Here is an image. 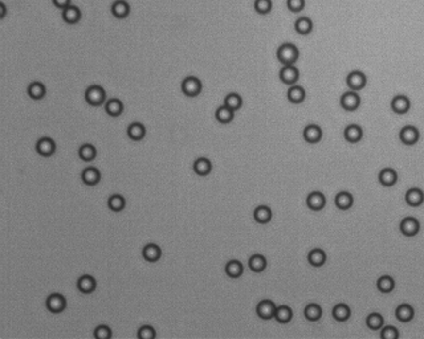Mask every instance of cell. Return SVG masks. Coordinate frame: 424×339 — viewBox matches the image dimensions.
<instances>
[{
  "label": "cell",
  "mask_w": 424,
  "mask_h": 339,
  "mask_svg": "<svg viewBox=\"0 0 424 339\" xmlns=\"http://www.w3.org/2000/svg\"><path fill=\"white\" fill-rule=\"evenodd\" d=\"M254 219L260 224H267L272 220V209L267 205H258L254 211Z\"/></svg>",
  "instance_id": "obj_33"
},
{
  "label": "cell",
  "mask_w": 424,
  "mask_h": 339,
  "mask_svg": "<svg viewBox=\"0 0 424 339\" xmlns=\"http://www.w3.org/2000/svg\"><path fill=\"white\" fill-rule=\"evenodd\" d=\"M406 203L408 204L409 207H420L424 202V194L423 191L419 188H409L406 192Z\"/></svg>",
  "instance_id": "obj_20"
},
{
  "label": "cell",
  "mask_w": 424,
  "mask_h": 339,
  "mask_svg": "<svg viewBox=\"0 0 424 339\" xmlns=\"http://www.w3.org/2000/svg\"><path fill=\"white\" fill-rule=\"evenodd\" d=\"M53 1V4L56 8H59V10H65L67 7H69V5L72 4V0H52Z\"/></svg>",
  "instance_id": "obj_49"
},
{
  "label": "cell",
  "mask_w": 424,
  "mask_h": 339,
  "mask_svg": "<svg viewBox=\"0 0 424 339\" xmlns=\"http://www.w3.org/2000/svg\"><path fill=\"white\" fill-rule=\"evenodd\" d=\"M249 269L254 273H261V271H265L267 268V260L265 257L261 256V254H254L251 256V258L248 260Z\"/></svg>",
  "instance_id": "obj_36"
},
{
  "label": "cell",
  "mask_w": 424,
  "mask_h": 339,
  "mask_svg": "<svg viewBox=\"0 0 424 339\" xmlns=\"http://www.w3.org/2000/svg\"><path fill=\"white\" fill-rule=\"evenodd\" d=\"M383 317L379 314V313H371V314L367 315L366 318V325L369 326V329L371 330H379L383 327Z\"/></svg>",
  "instance_id": "obj_43"
},
{
  "label": "cell",
  "mask_w": 424,
  "mask_h": 339,
  "mask_svg": "<svg viewBox=\"0 0 424 339\" xmlns=\"http://www.w3.org/2000/svg\"><path fill=\"white\" fill-rule=\"evenodd\" d=\"M142 256L147 262H156L162 257L161 248L156 244H147L142 251Z\"/></svg>",
  "instance_id": "obj_24"
},
{
  "label": "cell",
  "mask_w": 424,
  "mask_h": 339,
  "mask_svg": "<svg viewBox=\"0 0 424 339\" xmlns=\"http://www.w3.org/2000/svg\"><path fill=\"white\" fill-rule=\"evenodd\" d=\"M378 290L383 294H389L395 289V281L394 278L390 276H382L379 277V280L376 282Z\"/></svg>",
  "instance_id": "obj_40"
},
{
  "label": "cell",
  "mask_w": 424,
  "mask_h": 339,
  "mask_svg": "<svg viewBox=\"0 0 424 339\" xmlns=\"http://www.w3.org/2000/svg\"><path fill=\"white\" fill-rule=\"evenodd\" d=\"M81 10L78 8L77 5L70 4L69 7H67L65 10L61 11V17L67 23V24H77L78 21L81 20Z\"/></svg>",
  "instance_id": "obj_15"
},
{
  "label": "cell",
  "mask_w": 424,
  "mask_h": 339,
  "mask_svg": "<svg viewBox=\"0 0 424 339\" xmlns=\"http://www.w3.org/2000/svg\"><path fill=\"white\" fill-rule=\"evenodd\" d=\"M127 136L132 141H142L146 136V127L143 126L141 122H133L127 127Z\"/></svg>",
  "instance_id": "obj_23"
},
{
  "label": "cell",
  "mask_w": 424,
  "mask_h": 339,
  "mask_svg": "<svg viewBox=\"0 0 424 339\" xmlns=\"http://www.w3.org/2000/svg\"><path fill=\"white\" fill-rule=\"evenodd\" d=\"M361 105V97L359 94L354 90L346 92L342 94L341 97V106L346 110V112H356V109Z\"/></svg>",
  "instance_id": "obj_6"
},
{
  "label": "cell",
  "mask_w": 424,
  "mask_h": 339,
  "mask_svg": "<svg viewBox=\"0 0 424 339\" xmlns=\"http://www.w3.org/2000/svg\"><path fill=\"white\" fill-rule=\"evenodd\" d=\"M110 12L116 19H126L130 15V4L126 0H116V1H113L112 7H110Z\"/></svg>",
  "instance_id": "obj_14"
},
{
  "label": "cell",
  "mask_w": 424,
  "mask_h": 339,
  "mask_svg": "<svg viewBox=\"0 0 424 339\" xmlns=\"http://www.w3.org/2000/svg\"><path fill=\"white\" fill-rule=\"evenodd\" d=\"M234 117H235L234 110H231V109L225 106V105L219 106L218 109H216V112H215V118H216V121L219 122V123H221V125L231 123V122L234 121Z\"/></svg>",
  "instance_id": "obj_29"
},
{
  "label": "cell",
  "mask_w": 424,
  "mask_h": 339,
  "mask_svg": "<svg viewBox=\"0 0 424 339\" xmlns=\"http://www.w3.org/2000/svg\"><path fill=\"white\" fill-rule=\"evenodd\" d=\"M276 305L274 302L271 300H263L261 302H258L257 307H256V313L261 318V320H271L274 318V313H276Z\"/></svg>",
  "instance_id": "obj_11"
},
{
  "label": "cell",
  "mask_w": 424,
  "mask_h": 339,
  "mask_svg": "<svg viewBox=\"0 0 424 339\" xmlns=\"http://www.w3.org/2000/svg\"><path fill=\"white\" fill-rule=\"evenodd\" d=\"M277 60L283 65H294L300 57V51L292 43L281 44L277 49Z\"/></svg>",
  "instance_id": "obj_1"
},
{
  "label": "cell",
  "mask_w": 424,
  "mask_h": 339,
  "mask_svg": "<svg viewBox=\"0 0 424 339\" xmlns=\"http://www.w3.org/2000/svg\"><path fill=\"white\" fill-rule=\"evenodd\" d=\"M181 89L187 97H196L202 92V81L195 76H188L182 81Z\"/></svg>",
  "instance_id": "obj_3"
},
{
  "label": "cell",
  "mask_w": 424,
  "mask_h": 339,
  "mask_svg": "<svg viewBox=\"0 0 424 339\" xmlns=\"http://www.w3.org/2000/svg\"><path fill=\"white\" fill-rule=\"evenodd\" d=\"M138 337L142 339H154L156 337V333L152 326L146 325L142 326L141 329L138 330Z\"/></svg>",
  "instance_id": "obj_48"
},
{
  "label": "cell",
  "mask_w": 424,
  "mask_h": 339,
  "mask_svg": "<svg viewBox=\"0 0 424 339\" xmlns=\"http://www.w3.org/2000/svg\"><path fill=\"white\" fill-rule=\"evenodd\" d=\"M107 205L114 212H121L126 207V200H125V198L122 195H112L109 198V200H107Z\"/></svg>",
  "instance_id": "obj_42"
},
{
  "label": "cell",
  "mask_w": 424,
  "mask_h": 339,
  "mask_svg": "<svg viewBox=\"0 0 424 339\" xmlns=\"http://www.w3.org/2000/svg\"><path fill=\"white\" fill-rule=\"evenodd\" d=\"M420 138L419 130L415 126H405L399 133L400 142L406 146H414Z\"/></svg>",
  "instance_id": "obj_9"
},
{
  "label": "cell",
  "mask_w": 424,
  "mask_h": 339,
  "mask_svg": "<svg viewBox=\"0 0 424 339\" xmlns=\"http://www.w3.org/2000/svg\"><path fill=\"white\" fill-rule=\"evenodd\" d=\"M343 136L349 143H358L363 138V130L358 125H349L343 131Z\"/></svg>",
  "instance_id": "obj_22"
},
{
  "label": "cell",
  "mask_w": 424,
  "mask_h": 339,
  "mask_svg": "<svg viewBox=\"0 0 424 339\" xmlns=\"http://www.w3.org/2000/svg\"><path fill=\"white\" fill-rule=\"evenodd\" d=\"M94 337L98 339H109L112 338V330L106 325L98 326L97 329L94 330Z\"/></svg>",
  "instance_id": "obj_46"
},
{
  "label": "cell",
  "mask_w": 424,
  "mask_h": 339,
  "mask_svg": "<svg viewBox=\"0 0 424 339\" xmlns=\"http://www.w3.org/2000/svg\"><path fill=\"white\" fill-rule=\"evenodd\" d=\"M304 139L310 143V145H314V143H318V142L322 139V130L321 127L317 126V125H307L303 131Z\"/></svg>",
  "instance_id": "obj_16"
},
{
  "label": "cell",
  "mask_w": 424,
  "mask_h": 339,
  "mask_svg": "<svg viewBox=\"0 0 424 339\" xmlns=\"http://www.w3.org/2000/svg\"><path fill=\"white\" fill-rule=\"evenodd\" d=\"M306 205L309 207V209H312V211H321V209L325 208V205H326V198H325V195L322 194V192H320V191L310 192L306 198Z\"/></svg>",
  "instance_id": "obj_12"
},
{
  "label": "cell",
  "mask_w": 424,
  "mask_h": 339,
  "mask_svg": "<svg viewBox=\"0 0 424 339\" xmlns=\"http://www.w3.org/2000/svg\"><path fill=\"white\" fill-rule=\"evenodd\" d=\"M334 203H336L337 208L341 209V211H347L353 207L354 204V198L350 192H346V191H342V192H338L334 199Z\"/></svg>",
  "instance_id": "obj_21"
},
{
  "label": "cell",
  "mask_w": 424,
  "mask_h": 339,
  "mask_svg": "<svg viewBox=\"0 0 424 339\" xmlns=\"http://www.w3.org/2000/svg\"><path fill=\"white\" fill-rule=\"evenodd\" d=\"M224 105L229 107L231 110L236 112V110H240L241 106H243V98L237 93H229V94L225 96Z\"/></svg>",
  "instance_id": "obj_39"
},
{
  "label": "cell",
  "mask_w": 424,
  "mask_h": 339,
  "mask_svg": "<svg viewBox=\"0 0 424 339\" xmlns=\"http://www.w3.org/2000/svg\"><path fill=\"white\" fill-rule=\"evenodd\" d=\"M0 10H1V12H0V19H4L5 14H7V8H5V4L3 1L0 3Z\"/></svg>",
  "instance_id": "obj_50"
},
{
  "label": "cell",
  "mask_w": 424,
  "mask_h": 339,
  "mask_svg": "<svg viewBox=\"0 0 424 339\" xmlns=\"http://www.w3.org/2000/svg\"><path fill=\"white\" fill-rule=\"evenodd\" d=\"M36 151H37L39 155L49 158V156H52L56 153V143H54L53 139H51L48 136H43L36 143Z\"/></svg>",
  "instance_id": "obj_10"
},
{
  "label": "cell",
  "mask_w": 424,
  "mask_h": 339,
  "mask_svg": "<svg viewBox=\"0 0 424 339\" xmlns=\"http://www.w3.org/2000/svg\"><path fill=\"white\" fill-rule=\"evenodd\" d=\"M304 315L307 321L310 322H316L322 317V309L321 306L317 305V304H309V305L305 307L304 310Z\"/></svg>",
  "instance_id": "obj_41"
},
{
  "label": "cell",
  "mask_w": 424,
  "mask_h": 339,
  "mask_svg": "<svg viewBox=\"0 0 424 339\" xmlns=\"http://www.w3.org/2000/svg\"><path fill=\"white\" fill-rule=\"evenodd\" d=\"M294 31L297 32L298 34H303V36H306L313 31V21L310 17L307 16H301L296 20L294 23Z\"/></svg>",
  "instance_id": "obj_27"
},
{
  "label": "cell",
  "mask_w": 424,
  "mask_h": 339,
  "mask_svg": "<svg viewBox=\"0 0 424 339\" xmlns=\"http://www.w3.org/2000/svg\"><path fill=\"white\" fill-rule=\"evenodd\" d=\"M293 318V311L289 306H278L274 313V320L278 323H289Z\"/></svg>",
  "instance_id": "obj_38"
},
{
  "label": "cell",
  "mask_w": 424,
  "mask_h": 339,
  "mask_svg": "<svg viewBox=\"0 0 424 339\" xmlns=\"http://www.w3.org/2000/svg\"><path fill=\"white\" fill-rule=\"evenodd\" d=\"M395 315H396V318H398V321H400V322H409V321H412V318H414L415 315V311H414V307L411 305H408V304H402V305H399L398 307H396V310H395Z\"/></svg>",
  "instance_id": "obj_28"
},
{
  "label": "cell",
  "mask_w": 424,
  "mask_h": 339,
  "mask_svg": "<svg viewBox=\"0 0 424 339\" xmlns=\"http://www.w3.org/2000/svg\"><path fill=\"white\" fill-rule=\"evenodd\" d=\"M81 180L86 186L93 187V186L100 183V180H101V172L96 167H88V169H85L81 172Z\"/></svg>",
  "instance_id": "obj_18"
},
{
  "label": "cell",
  "mask_w": 424,
  "mask_h": 339,
  "mask_svg": "<svg viewBox=\"0 0 424 339\" xmlns=\"http://www.w3.org/2000/svg\"><path fill=\"white\" fill-rule=\"evenodd\" d=\"M400 232L403 233L407 237H414L418 235L420 229V223L418 219L412 218V216H407L402 221H400Z\"/></svg>",
  "instance_id": "obj_5"
},
{
  "label": "cell",
  "mask_w": 424,
  "mask_h": 339,
  "mask_svg": "<svg viewBox=\"0 0 424 339\" xmlns=\"http://www.w3.org/2000/svg\"><path fill=\"white\" fill-rule=\"evenodd\" d=\"M27 92H28V96H30L32 100L39 101V100H43V98L45 97L47 90H45L44 84L39 83V81H34V83H31L30 85H28Z\"/></svg>",
  "instance_id": "obj_31"
},
{
  "label": "cell",
  "mask_w": 424,
  "mask_h": 339,
  "mask_svg": "<svg viewBox=\"0 0 424 339\" xmlns=\"http://www.w3.org/2000/svg\"><path fill=\"white\" fill-rule=\"evenodd\" d=\"M326 253H325V251H322L321 248L312 249L309 252V254H307V261H309V264L316 268L322 267L326 262Z\"/></svg>",
  "instance_id": "obj_26"
},
{
  "label": "cell",
  "mask_w": 424,
  "mask_h": 339,
  "mask_svg": "<svg viewBox=\"0 0 424 339\" xmlns=\"http://www.w3.org/2000/svg\"><path fill=\"white\" fill-rule=\"evenodd\" d=\"M398 182V174L392 169H383L379 172V183L383 187H392Z\"/></svg>",
  "instance_id": "obj_25"
},
{
  "label": "cell",
  "mask_w": 424,
  "mask_h": 339,
  "mask_svg": "<svg viewBox=\"0 0 424 339\" xmlns=\"http://www.w3.org/2000/svg\"><path fill=\"white\" fill-rule=\"evenodd\" d=\"M78 156L84 160V162H90V160L96 159L97 156V150L92 143H84L80 149H78Z\"/></svg>",
  "instance_id": "obj_37"
},
{
  "label": "cell",
  "mask_w": 424,
  "mask_h": 339,
  "mask_svg": "<svg viewBox=\"0 0 424 339\" xmlns=\"http://www.w3.org/2000/svg\"><path fill=\"white\" fill-rule=\"evenodd\" d=\"M351 310L346 304H338L333 307V317L338 322H345L350 318Z\"/></svg>",
  "instance_id": "obj_35"
},
{
  "label": "cell",
  "mask_w": 424,
  "mask_h": 339,
  "mask_svg": "<svg viewBox=\"0 0 424 339\" xmlns=\"http://www.w3.org/2000/svg\"><path fill=\"white\" fill-rule=\"evenodd\" d=\"M280 80L281 83L285 84V85H296V83L300 78V72L298 69L294 67V65H284L281 70H280Z\"/></svg>",
  "instance_id": "obj_7"
},
{
  "label": "cell",
  "mask_w": 424,
  "mask_h": 339,
  "mask_svg": "<svg viewBox=\"0 0 424 339\" xmlns=\"http://www.w3.org/2000/svg\"><path fill=\"white\" fill-rule=\"evenodd\" d=\"M254 8L258 15H268L273 8L272 0H254Z\"/></svg>",
  "instance_id": "obj_44"
},
{
  "label": "cell",
  "mask_w": 424,
  "mask_h": 339,
  "mask_svg": "<svg viewBox=\"0 0 424 339\" xmlns=\"http://www.w3.org/2000/svg\"><path fill=\"white\" fill-rule=\"evenodd\" d=\"M45 305H47V309H48L51 313L59 314V313L65 310V307H67V301H65V298H64L61 294H59V293H53V294H51V296L47 298Z\"/></svg>",
  "instance_id": "obj_8"
},
{
  "label": "cell",
  "mask_w": 424,
  "mask_h": 339,
  "mask_svg": "<svg viewBox=\"0 0 424 339\" xmlns=\"http://www.w3.org/2000/svg\"><path fill=\"white\" fill-rule=\"evenodd\" d=\"M391 109L395 114L403 116L406 113H408V110L411 109V101H409V98L402 96V94L395 96L391 101Z\"/></svg>",
  "instance_id": "obj_13"
},
{
  "label": "cell",
  "mask_w": 424,
  "mask_h": 339,
  "mask_svg": "<svg viewBox=\"0 0 424 339\" xmlns=\"http://www.w3.org/2000/svg\"><path fill=\"white\" fill-rule=\"evenodd\" d=\"M287 7L290 12H301L305 8V0H287Z\"/></svg>",
  "instance_id": "obj_47"
},
{
  "label": "cell",
  "mask_w": 424,
  "mask_h": 339,
  "mask_svg": "<svg viewBox=\"0 0 424 339\" xmlns=\"http://www.w3.org/2000/svg\"><path fill=\"white\" fill-rule=\"evenodd\" d=\"M192 167H194L195 174L199 175V176H207L212 171V163L207 158H198L194 162Z\"/></svg>",
  "instance_id": "obj_32"
},
{
  "label": "cell",
  "mask_w": 424,
  "mask_h": 339,
  "mask_svg": "<svg viewBox=\"0 0 424 339\" xmlns=\"http://www.w3.org/2000/svg\"><path fill=\"white\" fill-rule=\"evenodd\" d=\"M346 84L347 86L350 87V90L359 92V90H362L366 86L367 78H366L365 73L361 72V70H353V72L347 74Z\"/></svg>",
  "instance_id": "obj_4"
},
{
  "label": "cell",
  "mask_w": 424,
  "mask_h": 339,
  "mask_svg": "<svg viewBox=\"0 0 424 339\" xmlns=\"http://www.w3.org/2000/svg\"><path fill=\"white\" fill-rule=\"evenodd\" d=\"M105 110L110 117H119L123 113V103L118 98H110L105 102Z\"/></svg>",
  "instance_id": "obj_30"
},
{
  "label": "cell",
  "mask_w": 424,
  "mask_h": 339,
  "mask_svg": "<svg viewBox=\"0 0 424 339\" xmlns=\"http://www.w3.org/2000/svg\"><path fill=\"white\" fill-rule=\"evenodd\" d=\"M85 101L90 106H101L106 101V92L101 85H90L85 90Z\"/></svg>",
  "instance_id": "obj_2"
},
{
  "label": "cell",
  "mask_w": 424,
  "mask_h": 339,
  "mask_svg": "<svg viewBox=\"0 0 424 339\" xmlns=\"http://www.w3.org/2000/svg\"><path fill=\"white\" fill-rule=\"evenodd\" d=\"M244 271L243 264L239 261V260H231V261L227 262L225 265V273L227 276L231 277V278H239Z\"/></svg>",
  "instance_id": "obj_34"
},
{
  "label": "cell",
  "mask_w": 424,
  "mask_h": 339,
  "mask_svg": "<svg viewBox=\"0 0 424 339\" xmlns=\"http://www.w3.org/2000/svg\"><path fill=\"white\" fill-rule=\"evenodd\" d=\"M96 286H97L96 280L92 276H88V274L81 276L77 280V289L83 294H90V293H93V291L96 290Z\"/></svg>",
  "instance_id": "obj_19"
},
{
  "label": "cell",
  "mask_w": 424,
  "mask_h": 339,
  "mask_svg": "<svg viewBox=\"0 0 424 339\" xmlns=\"http://www.w3.org/2000/svg\"><path fill=\"white\" fill-rule=\"evenodd\" d=\"M287 97H288L289 102L293 103V105H300V103H303L305 101L306 93H305V89L303 86H300V85H292L288 89Z\"/></svg>",
  "instance_id": "obj_17"
},
{
  "label": "cell",
  "mask_w": 424,
  "mask_h": 339,
  "mask_svg": "<svg viewBox=\"0 0 424 339\" xmlns=\"http://www.w3.org/2000/svg\"><path fill=\"white\" fill-rule=\"evenodd\" d=\"M380 338L382 339H396L399 338V331L394 326H385L382 327L380 331Z\"/></svg>",
  "instance_id": "obj_45"
}]
</instances>
